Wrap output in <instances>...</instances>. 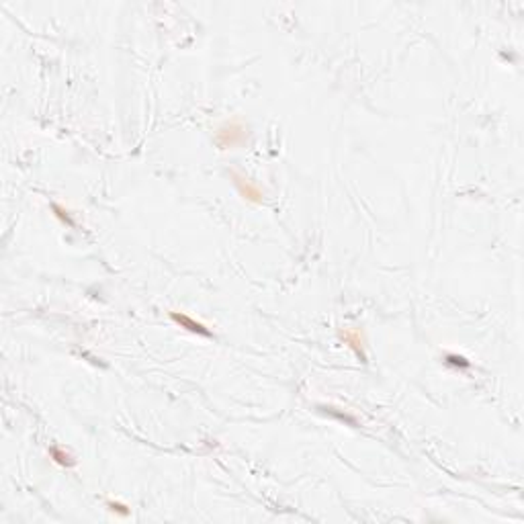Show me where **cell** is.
Returning <instances> with one entry per match:
<instances>
[{
    "label": "cell",
    "instance_id": "1",
    "mask_svg": "<svg viewBox=\"0 0 524 524\" xmlns=\"http://www.w3.org/2000/svg\"><path fill=\"white\" fill-rule=\"evenodd\" d=\"M170 317L176 321V324H180L182 328H186V330H190V332H195V334H201V336H211V332L203 326V324H199V321H195V319H190L188 315H182V313H170Z\"/></svg>",
    "mask_w": 524,
    "mask_h": 524
},
{
    "label": "cell",
    "instance_id": "2",
    "mask_svg": "<svg viewBox=\"0 0 524 524\" xmlns=\"http://www.w3.org/2000/svg\"><path fill=\"white\" fill-rule=\"evenodd\" d=\"M52 457H56V461H58V463H62V465H74V461L70 459V455H68V453L64 455V453H62L58 447H52Z\"/></svg>",
    "mask_w": 524,
    "mask_h": 524
}]
</instances>
